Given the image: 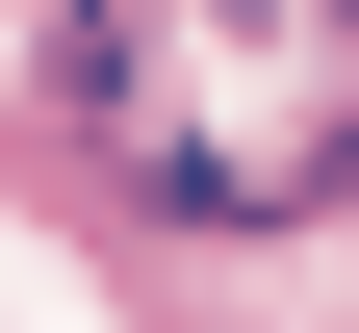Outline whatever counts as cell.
<instances>
[{
	"mask_svg": "<svg viewBox=\"0 0 359 333\" xmlns=\"http://www.w3.org/2000/svg\"><path fill=\"white\" fill-rule=\"evenodd\" d=\"M52 128L154 231L359 205V0H52Z\"/></svg>",
	"mask_w": 359,
	"mask_h": 333,
	"instance_id": "1",
	"label": "cell"
}]
</instances>
